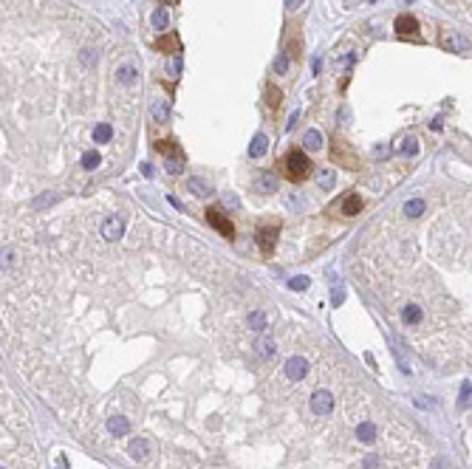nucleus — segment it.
I'll use <instances>...</instances> for the list:
<instances>
[{
	"instance_id": "1",
	"label": "nucleus",
	"mask_w": 472,
	"mask_h": 469,
	"mask_svg": "<svg viewBox=\"0 0 472 469\" xmlns=\"http://www.w3.org/2000/svg\"><path fill=\"white\" fill-rule=\"evenodd\" d=\"M283 172H286L289 181H303L311 175V159L300 150H289L286 159H283Z\"/></svg>"
},
{
	"instance_id": "2",
	"label": "nucleus",
	"mask_w": 472,
	"mask_h": 469,
	"mask_svg": "<svg viewBox=\"0 0 472 469\" xmlns=\"http://www.w3.org/2000/svg\"><path fill=\"white\" fill-rule=\"evenodd\" d=\"M206 221H209V226L218 229V235H224V238H235V223L226 218V212L221 209V206H209L206 209Z\"/></svg>"
},
{
	"instance_id": "3",
	"label": "nucleus",
	"mask_w": 472,
	"mask_h": 469,
	"mask_svg": "<svg viewBox=\"0 0 472 469\" xmlns=\"http://www.w3.org/2000/svg\"><path fill=\"white\" fill-rule=\"evenodd\" d=\"M396 34L402 37V40H416V43H421V34H418V20L413 17V14H399L396 17Z\"/></svg>"
},
{
	"instance_id": "4",
	"label": "nucleus",
	"mask_w": 472,
	"mask_h": 469,
	"mask_svg": "<svg viewBox=\"0 0 472 469\" xmlns=\"http://www.w3.org/2000/svg\"><path fill=\"white\" fill-rule=\"evenodd\" d=\"M277 232H280V226H277V223H271V226L258 229V235H255V241H258L260 252L266 254V257L274 252V243H277Z\"/></svg>"
},
{
	"instance_id": "5",
	"label": "nucleus",
	"mask_w": 472,
	"mask_h": 469,
	"mask_svg": "<svg viewBox=\"0 0 472 469\" xmlns=\"http://www.w3.org/2000/svg\"><path fill=\"white\" fill-rule=\"evenodd\" d=\"M441 48L444 51H452V54H458V51H467L470 48V40L458 31H450V28H444L441 31Z\"/></svg>"
},
{
	"instance_id": "6",
	"label": "nucleus",
	"mask_w": 472,
	"mask_h": 469,
	"mask_svg": "<svg viewBox=\"0 0 472 469\" xmlns=\"http://www.w3.org/2000/svg\"><path fill=\"white\" fill-rule=\"evenodd\" d=\"M311 410H314V415H331V410H334V396H331L328 390H317L314 396H311Z\"/></svg>"
},
{
	"instance_id": "7",
	"label": "nucleus",
	"mask_w": 472,
	"mask_h": 469,
	"mask_svg": "<svg viewBox=\"0 0 472 469\" xmlns=\"http://www.w3.org/2000/svg\"><path fill=\"white\" fill-rule=\"evenodd\" d=\"M339 209L345 212V215H359L362 209H365V201H362V195H356V193H351V195H345L342 201H339Z\"/></svg>"
},
{
	"instance_id": "8",
	"label": "nucleus",
	"mask_w": 472,
	"mask_h": 469,
	"mask_svg": "<svg viewBox=\"0 0 472 469\" xmlns=\"http://www.w3.org/2000/svg\"><path fill=\"white\" fill-rule=\"evenodd\" d=\"M305 370H308V362H305L303 356H292V359L286 362V376L289 379H303Z\"/></svg>"
},
{
	"instance_id": "9",
	"label": "nucleus",
	"mask_w": 472,
	"mask_h": 469,
	"mask_svg": "<svg viewBox=\"0 0 472 469\" xmlns=\"http://www.w3.org/2000/svg\"><path fill=\"white\" fill-rule=\"evenodd\" d=\"M102 235H105V241H119L122 238V221L116 215H111L102 223Z\"/></svg>"
},
{
	"instance_id": "10",
	"label": "nucleus",
	"mask_w": 472,
	"mask_h": 469,
	"mask_svg": "<svg viewBox=\"0 0 472 469\" xmlns=\"http://www.w3.org/2000/svg\"><path fill=\"white\" fill-rule=\"evenodd\" d=\"M255 190H258V193H263V195L274 193V190H277V178H274L269 170H263L258 178H255Z\"/></svg>"
},
{
	"instance_id": "11",
	"label": "nucleus",
	"mask_w": 472,
	"mask_h": 469,
	"mask_svg": "<svg viewBox=\"0 0 472 469\" xmlns=\"http://www.w3.org/2000/svg\"><path fill=\"white\" fill-rule=\"evenodd\" d=\"M345 159H348L351 170H356V167H359V159H356V156H354V153H351L348 147L342 150V141L337 138V144H334V161H345Z\"/></svg>"
},
{
	"instance_id": "12",
	"label": "nucleus",
	"mask_w": 472,
	"mask_h": 469,
	"mask_svg": "<svg viewBox=\"0 0 472 469\" xmlns=\"http://www.w3.org/2000/svg\"><path fill=\"white\" fill-rule=\"evenodd\" d=\"M356 438H359L362 444H373L376 441V427L371 421H359L356 424Z\"/></svg>"
},
{
	"instance_id": "13",
	"label": "nucleus",
	"mask_w": 472,
	"mask_h": 469,
	"mask_svg": "<svg viewBox=\"0 0 472 469\" xmlns=\"http://www.w3.org/2000/svg\"><path fill=\"white\" fill-rule=\"evenodd\" d=\"M156 48H161V51H173V54H181V43H178V37H176V34L161 37V40L156 43Z\"/></svg>"
},
{
	"instance_id": "14",
	"label": "nucleus",
	"mask_w": 472,
	"mask_h": 469,
	"mask_svg": "<svg viewBox=\"0 0 472 469\" xmlns=\"http://www.w3.org/2000/svg\"><path fill=\"white\" fill-rule=\"evenodd\" d=\"M266 144H269V141H266V136H263V133H258V136L252 138V144H249V156H252V159H260V156L266 153Z\"/></svg>"
},
{
	"instance_id": "15",
	"label": "nucleus",
	"mask_w": 472,
	"mask_h": 469,
	"mask_svg": "<svg viewBox=\"0 0 472 469\" xmlns=\"http://www.w3.org/2000/svg\"><path fill=\"white\" fill-rule=\"evenodd\" d=\"M156 150L161 153V156H170V159L184 156V153H181V147H176V141H173V138H167V141H156Z\"/></svg>"
},
{
	"instance_id": "16",
	"label": "nucleus",
	"mask_w": 472,
	"mask_h": 469,
	"mask_svg": "<svg viewBox=\"0 0 472 469\" xmlns=\"http://www.w3.org/2000/svg\"><path fill=\"white\" fill-rule=\"evenodd\" d=\"M303 144L308 150H323V133H320V130H308L303 136Z\"/></svg>"
},
{
	"instance_id": "17",
	"label": "nucleus",
	"mask_w": 472,
	"mask_h": 469,
	"mask_svg": "<svg viewBox=\"0 0 472 469\" xmlns=\"http://www.w3.org/2000/svg\"><path fill=\"white\" fill-rule=\"evenodd\" d=\"M167 116H170L167 102H164V99H156V102H153V119L161 125V122H167Z\"/></svg>"
},
{
	"instance_id": "18",
	"label": "nucleus",
	"mask_w": 472,
	"mask_h": 469,
	"mask_svg": "<svg viewBox=\"0 0 472 469\" xmlns=\"http://www.w3.org/2000/svg\"><path fill=\"white\" fill-rule=\"evenodd\" d=\"M108 427H111V433H113V435H124L127 430H130L127 418H122V415H113L111 421H108Z\"/></svg>"
},
{
	"instance_id": "19",
	"label": "nucleus",
	"mask_w": 472,
	"mask_h": 469,
	"mask_svg": "<svg viewBox=\"0 0 472 469\" xmlns=\"http://www.w3.org/2000/svg\"><path fill=\"white\" fill-rule=\"evenodd\" d=\"M187 190L192 195H206L209 193V184L204 181V178H187Z\"/></svg>"
},
{
	"instance_id": "20",
	"label": "nucleus",
	"mask_w": 472,
	"mask_h": 469,
	"mask_svg": "<svg viewBox=\"0 0 472 469\" xmlns=\"http://www.w3.org/2000/svg\"><path fill=\"white\" fill-rule=\"evenodd\" d=\"M150 20H153V28H156V31H164V28H167V23H170V17H167V12H164V9H156Z\"/></svg>"
},
{
	"instance_id": "21",
	"label": "nucleus",
	"mask_w": 472,
	"mask_h": 469,
	"mask_svg": "<svg viewBox=\"0 0 472 469\" xmlns=\"http://www.w3.org/2000/svg\"><path fill=\"white\" fill-rule=\"evenodd\" d=\"M116 77H119V82H124V85H133L136 82V68L133 65H122V68L116 71Z\"/></svg>"
},
{
	"instance_id": "22",
	"label": "nucleus",
	"mask_w": 472,
	"mask_h": 469,
	"mask_svg": "<svg viewBox=\"0 0 472 469\" xmlns=\"http://www.w3.org/2000/svg\"><path fill=\"white\" fill-rule=\"evenodd\" d=\"M255 348H258V356H260V359H266V356L274 354V342H271V336H263V339H260Z\"/></svg>"
},
{
	"instance_id": "23",
	"label": "nucleus",
	"mask_w": 472,
	"mask_h": 469,
	"mask_svg": "<svg viewBox=\"0 0 472 469\" xmlns=\"http://www.w3.org/2000/svg\"><path fill=\"white\" fill-rule=\"evenodd\" d=\"M130 452H133V458H136V461L147 458V441H145V438H136L133 444H130Z\"/></svg>"
},
{
	"instance_id": "24",
	"label": "nucleus",
	"mask_w": 472,
	"mask_h": 469,
	"mask_svg": "<svg viewBox=\"0 0 472 469\" xmlns=\"http://www.w3.org/2000/svg\"><path fill=\"white\" fill-rule=\"evenodd\" d=\"M111 136H113L111 125H99L96 130H93V138H96L99 144H108V141H111Z\"/></svg>"
},
{
	"instance_id": "25",
	"label": "nucleus",
	"mask_w": 472,
	"mask_h": 469,
	"mask_svg": "<svg viewBox=\"0 0 472 469\" xmlns=\"http://www.w3.org/2000/svg\"><path fill=\"white\" fill-rule=\"evenodd\" d=\"M82 167H85V170H96V167H99V153H96V150H88V153L82 156Z\"/></svg>"
},
{
	"instance_id": "26",
	"label": "nucleus",
	"mask_w": 472,
	"mask_h": 469,
	"mask_svg": "<svg viewBox=\"0 0 472 469\" xmlns=\"http://www.w3.org/2000/svg\"><path fill=\"white\" fill-rule=\"evenodd\" d=\"M266 102H269V108H280V102H283V93L274 88V85H269L266 88Z\"/></svg>"
},
{
	"instance_id": "27",
	"label": "nucleus",
	"mask_w": 472,
	"mask_h": 469,
	"mask_svg": "<svg viewBox=\"0 0 472 469\" xmlns=\"http://www.w3.org/2000/svg\"><path fill=\"white\" fill-rule=\"evenodd\" d=\"M331 303H334V305H342V303H345V291L339 286V280H334V286H331Z\"/></svg>"
},
{
	"instance_id": "28",
	"label": "nucleus",
	"mask_w": 472,
	"mask_h": 469,
	"mask_svg": "<svg viewBox=\"0 0 472 469\" xmlns=\"http://www.w3.org/2000/svg\"><path fill=\"white\" fill-rule=\"evenodd\" d=\"M249 325H252L255 331H263V328H266V317H263V311H255V314H249Z\"/></svg>"
},
{
	"instance_id": "29",
	"label": "nucleus",
	"mask_w": 472,
	"mask_h": 469,
	"mask_svg": "<svg viewBox=\"0 0 472 469\" xmlns=\"http://www.w3.org/2000/svg\"><path fill=\"white\" fill-rule=\"evenodd\" d=\"M181 170H184V156H176V159L167 161V172H170V175H178Z\"/></svg>"
},
{
	"instance_id": "30",
	"label": "nucleus",
	"mask_w": 472,
	"mask_h": 469,
	"mask_svg": "<svg viewBox=\"0 0 472 469\" xmlns=\"http://www.w3.org/2000/svg\"><path fill=\"white\" fill-rule=\"evenodd\" d=\"M421 209H424V201H418V198H416V201H407V204H405V212H407L410 218H413V215H421Z\"/></svg>"
},
{
	"instance_id": "31",
	"label": "nucleus",
	"mask_w": 472,
	"mask_h": 469,
	"mask_svg": "<svg viewBox=\"0 0 472 469\" xmlns=\"http://www.w3.org/2000/svg\"><path fill=\"white\" fill-rule=\"evenodd\" d=\"M399 150H402V153H416V150H418L416 136H407L405 141H402V147H399Z\"/></svg>"
},
{
	"instance_id": "32",
	"label": "nucleus",
	"mask_w": 472,
	"mask_h": 469,
	"mask_svg": "<svg viewBox=\"0 0 472 469\" xmlns=\"http://www.w3.org/2000/svg\"><path fill=\"white\" fill-rule=\"evenodd\" d=\"M289 288H294V291L308 288V277H292V280H289Z\"/></svg>"
},
{
	"instance_id": "33",
	"label": "nucleus",
	"mask_w": 472,
	"mask_h": 469,
	"mask_svg": "<svg viewBox=\"0 0 472 469\" xmlns=\"http://www.w3.org/2000/svg\"><path fill=\"white\" fill-rule=\"evenodd\" d=\"M274 71H277V74H286V71H289V54H280V57L274 59Z\"/></svg>"
},
{
	"instance_id": "34",
	"label": "nucleus",
	"mask_w": 472,
	"mask_h": 469,
	"mask_svg": "<svg viewBox=\"0 0 472 469\" xmlns=\"http://www.w3.org/2000/svg\"><path fill=\"white\" fill-rule=\"evenodd\" d=\"M317 184H320L323 190H331V187H334V172H323V175L317 178Z\"/></svg>"
},
{
	"instance_id": "35",
	"label": "nucleus",
	"mask_w": 472,
	"mask_h": 469,
	"mask_svg": "<svg viewBox=\"0 0 472 469\" xmlns=\"http://www.w3.org/2000/svg\"><path fill=\"white\" fill-rule=\"evenodd\" d=\"M470 396H472V385H470V382H464V387H461V407L470 404Z\"/></svg>"
},
{
	"instance_id": "36",
	"label": "nucleus",
	"mask_w": 472,
	"mask_h": 469,
	"mask_svg": "<svg viewBox=\"0 0 472 469\" xmlns=\"http://www.w3.org/2000/svg\"><path fill=\"white\" fill-rule=\"evenodd\" d=\"M300 3H303V0H286V9H289V12H297Z\"/></svg>"
},
{
	"instance_id": "37",
	"label": "nucleus",
	"mask_w": 472,
	"mask_h": 469,
	"mask_svg": "<svg viewBox=\"0 0 472 469\" xmlns=\"http://www.w3.org/2000/svg\"><path fill=\"white\" fill-rule=\"evenodd\" d=\"M161 3H167V6H173V3H178V0H161Z\"/></svg>"
},
{
	"instance_id": "38",
	"label": "nucleus",
	"mask_w": 472,
	"mask_h": 469,
	"mask_svg": "<svg viewBox=\"0 0 472 469\" xmlns=\"http://www.w3.org/2000/svg\"><path fill=\"white\" fill-rule=\"evenodd\" d=\"M405 3H413V0H405Z\"/></svg>"
}]
</instances>
